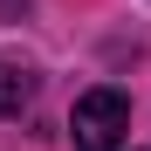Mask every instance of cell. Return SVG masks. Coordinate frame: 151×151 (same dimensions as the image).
Returning a JSON list of instances; mask_svg holds the SVG:
<instances>
[{"label":"cell","mask_w":151,"mask_h":151,"mask_svg":"<svg viewBox=\"0 0 151 151\" xmlns=\"http://www.w3.org/2000/svg\"><path fill=\"white\" fill-rule=\"evenodd\" d=\"M28 89H35V76H28V69L0 62V117H14L21 103H28Z\"/></svg>","instance_id":"cell-2"},{"label":"cell","mask_w":151,"mask_h":151,"mask_svg":"<svg viewBox=\"0 0 151 151\" xmlns=\"http://www.w3.org/2000/svg\"><path fill=\"white\" fill-rule=\"evenodd\" d=\"M69 131H76V151H117L124 131H131V96L124 89H83Z\"/></svg>","instance_id":"cell-1"}]
</instances>
